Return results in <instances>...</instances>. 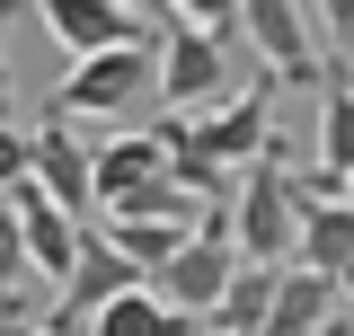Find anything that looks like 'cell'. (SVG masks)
I'll use <instances>...</instances> for the list:
<instances>
[{"instance_id": "obj_18", "label": "cell", "mask_w": 354, "mask_h": 336, "mask_svg": "<svg viewBox=\"0 0 354 336\" xmlns=\"http://www.w3.org/2000/svg\"><path fill=\"white\" fill-rule=\"evenodd\" d=\"M27 274H36V265H27V230H18V204L0 195V319H27V301H18Z\"/></svg>"}, {"instance_id": "obj_25", "label": "cell", "mask_w": 354, "mask_h": 336, "mask_svg": "<svg viewBox=\"0 0 354 336\" xmlns=\"http://www.w3.org/2000/svg\"><path fill=\"white\" fill-rule=\"evenodd\" d=\"M124 9H160V0H124Z\"/></svg>"}, {"instance_id": "obj_14", "label": "cell", "mask_w": 354, "mask_h": 336, "mask_svg": "<svg viewBox=\"0 0 354 336\" xmlns=\"http://www.w3.org/2000/svg\"><path fill=\"white\" fill-rule=\"evenodd\" d=\"M88 336H204V328H195L186 310H169L151 283H133V292H115L97 319H88Z\"/></svg>"}, {"instance_id": "obj_10", "label": "cell", "mask_w": 354, "mask_h": 336, "mask_svg": "<svg viewBox=\"0 0 354 336\" xmlns=\"http://www.w3.org/2000/svg\"><path fill=\"white\" fill-rule=\"evenodd\" d=\"M27 142H36V160H27V186H36V195H53V204H62L71 221H80V212L97 204V177H88V142L71 133V115L36 124Z\"/></svg>"}, {"instance_id": "obj_26", "label": "cell", "mask_w": 354, "mask_h": 336, "mask_svg": "<svg viewBox=\"0 0 354 336\" xmlns=\"http://www.w3.org/2000/svg\"><path fill=\"white\" fill-rule=\"evenodd\" d=\"M0 336H18V319H0Z\"/></svg>"}, {"instance_id": "obj_4", "label": "cell", "mask_w": 354, "mask_h": 336, "mask_svg": "<svg viewBox=\"0 0 354 336\" xmlns=\"http://www.w3.org/2000/svg\"><path fill=\"white\" fill-rule=\"evenodd\" d=\"M169 115H204L230 97V44H213L204 27H186L169 18V36H160V88H151Z\"/></svg>"}, {"instance_id": "obj_6", "label": "cell", "mask_w": 354, "mask_h": 336, "mask_svg": "<svg viewBox=\"0 0 354 336\" xmlns=\"http://www.w3.org/2000/svg\"><path fill=\"white\" fill-rule=\"evenodd\" d=\"M195 142H204V160H213V168L266 160V142H274V71L248 80V88H230L221 106H204V115H195Z\"/></svg>"}, {"instance_id": "obj_1", "label": "cell", "mask_w": 354, "mask_h": 336, "mask_svg": "<svg viewBox=\"0 0 354 336\" xmlns=\"http://www.w3.org/2000/svg\"><path fill=\"white\" fill-rule=\"evenodd\" d=\"M292 168H283V142H266V160L239 168V204H230V248L248 265H292Z\"/></svg>"}, {"instance_id": "obj_8", "label": "cell", "mask_w": 354, "mask_h": 336, "mask_svg": "<svg viewBox=\"0 0 354 336\" xmlns=\"http://www.w3.org/2000/svg\"><path fill=\"white\" fill-rule=\"evenodd\" d=\"M239 36L266 53L274 80H292V88L328 80V71H319V44H310V27H301V0H239Z\"/></svg>"}, {"instance_id": "obj_12", "label": "cell", "mask_w": 354, "mask_h": 336, "mask_svg": "<svg viewBox=\"0 0 354 336\" xmlns=\"http://www.w3.org/2000/svg\"><path fill=\"white\" fill-rule=\"evenodd\" d=\"M9 204H18V230H27V265H36V274H53V283H62V274H71V256H80V221H71V212L53 204V195H36V186H9Z\"/></svg>"}, {"instance_id": "obj_11", "label": "cell", "mask_w": 354, "mask_h": 336, "mask_svg": "<svg viewBox=\"0 0 354 336\" xmlns=\"http://www.w3.org/2000/svg\"><path fill=\"white\" fill-rule=\"evenodd\" d=\"M337 301H346V283L292 256V265H274V301H266V336H319L328 319H337Z\"/></svg>"}, {"instance_id": "obj_13", "label": "cell", "mask_w": 354, "mask_h": 336, "mask_svg": "<svg viewBox=\"0 0 354 336\" xmlns=\"http://www.w3.org/2000/svg\"><path fill=\"white\" fill-rule=\"evenodd\" d=\"M88 177H97V204H124L133 186L169 177V142L160 133H115L106 151H88Z\"/></svg>"}, {"instance_id": "obj_22", "label": "cell", "mask_w": 354, "mask_h": 336, "mask_svg": "<svg viewBox=\"0 0 354 336\" xmlns=\"http://www.w3.org/2000/svg\"><path fill=\"white\" fill-rule=\"evenodd\" d=\"M319 336H354V310H337V319H328V328H319Z\"/></svg>"}, {"instance_id": "obj_21", "label": "cell", "mask_w": 354, "mask_h": 336, "mask_svg": "<svg viewBox=\"0 0 354 336\" xmlns=\"http://www.w3.org/2000/svg\"><path fill=\"white\" fill-rule=\"evenodd\" d=\"M319 27H328V36H346V44H354V0H319Z\"/></svg>"}, {"instance_id": "obj_17", "label": "cell", "mask_w": 354, "mask_h": 336, "mask_svg": "<svg viewBox=\"0 0 354 336\" xmlns=\"http://www.w3.org/2000/svg\"><path fill=\"white\" fill-rule=\"evenodd\" d=\"M106 239H115V248L142 265V283H151V274H160V265L195 239V221H142V212H115V230H106Z\"/></svg>"}, {"instance_id": "obj_28", "label": "cell", "mask_w": 354, "mask_h": 336, "mask_svg": "<svg viewBox=\"0 0 354 336\" xmlns=\"http://www.w3.org/2000/svg\"><path fill=\"white\" fill-rule=\"evenodd\" d=\"M18 336H44V328H18Z\"/></svg>"}, {"instance_id": "obj_27", "label": "cell", "mask_w": 354, "mask_h": 336, "mask_svg": "<svg viewBox=\"0 0 354 336\" xmlns=\"http://www.w3.org/2000/svg\"><path fill=\"white\" fill-rule=\"evenodd\" d=\"M346 204H354V168H346Z\"/></svg>"}, {"instance_id": "obj_15", "label": "cell", "mask_w": 354, "mask_h": 336, "mask_svg": "<svg viewBox=\"0 0 354 336\" xmlns=\"http://www.w3.org/2000/svg\"><path fill=\"white\" fill-rule=\"evenodd\" d=\"M346 168H354V80L337 71L328 97H319V168H310V177H319L328 195H346Z\"/></svg>"}, {"instance_id": "obj_20", "label": "cell", "mask_w": 354, "mask_h": 336, "mask_svg": "<svg viewBox=\"0 0 354 336\" xmlns=\"http://www.w3.org/2000/svg\"><path fill=\"white\" fill-rule=\"evenodd\" d=\"M27 160H36V142H27L18 124H0V195H9V186H27Z\"/></svg>"}, {"instance_id": "obj_7", "label": "cell", "mask_w": 354, "mask_h": 336, "mask_svg": "<svg viewBox=\"0 0 354 336\" xmlns=\"http://www.w3.org/2000/svg\"><path fill=\"white\" fill-rule=\"evenodd\" d=\"M292 212H301V221H292V256L346 283V274H354V204L328 195L319 177H292Z\"/></svg>"}, {"instance_id": "obj_16", "label": "cell", "mask_w": 354, "mask_h": 336, "mask_svg": "<svg viewBox=\"0 0 354 336\" xmlns=\"http://www.w3.org/2000/svg\"><path fill=\"white\" fill-rule=\"evenodd\" d=\"M266 301H274V265H248L230 274V292L204 310V336H266Z\"/></svg>"}, {"instance_id": "obj_19", "label": "cell", "mask_w": 354, "mask_h": 336, "mask_svg": "<svg viewBox=\"0 0 354 336\" xmlns=\"http://www.w3.org/2000/svg\"><path fill=\"white\" fill-rule=\"evenodd\" d=\"M169 18H186V27H204L213 44H230L239 36V0H160Z\"/></svg>"}, {"instance_id": "obj_24", "label": "cell", "mask_w": 354, "mask_h": 336, "mask_svg": "<svg viewBox=\"0 0 354 336\" xmlns=\"http://www.w3.org/2000/svg\"><path fill=\"white\" fill-rule=\"evenodd\" d=\"M0 124H9V62H0Z\"/></svg>"}, {"instance_id": "obj_23", "label": "cell", "mask_w": 354, "mask_h": 336, "mask_svg": "<svg viewBox=\"0 0 354 336\" xmlns=\"http://www.w3.org/2000/svg\"><path fill=\"white\" fill-rule=\"evenodd\" d=\"M9 18H18V0H0V36H9ZM0 62H9V53H0Z\"/></svg>"}, {"instance_id": "obj_2", "label": "cell", "mask_w": 354, "mask_h": 336, "mask_svg": "<svg viewBox=\"0 0 354 336\" xmlns=\"http://www.w3.org/2000/svg\"><path fill=\"white\" fill-rule=\"evenodd\" d=\"M151 88H160V53L151 44H106V53H80L62 71L53 115H133Z\"/></svg>"}, {"instance_id": "obj_3", "label": "cell", "mask_w": 354, "mask_h": 336, "mask_svg": "<svg viewBox=\"0 0 354 336\" xmlns=\"http://www.w3.org/2000/svg\"><path fill=\"white\" fill-rule=\"evenodd\" d=\"M230 274H239V248H230V204H204V221H195V239L151 274V292L169 301V310H186L195 328H204V310H213L221 292H230Z\"/></svg>"}, {"instance_id": "obj_5", "label": "cell", "mask_w": 354, "mask_h": 336, "mask_svg": "<svg viewBox=\"0 0 354 336\" xmlns=\"http://www.w3.org/2000/svg\"><path fill=\"white\" fill-rule=\"evenodd\" d=\"M133 283H142V265H133L106 230H88L80 256H71V274H62V292H53V310H44V336H88V319L115 292H133Z\"/></svg>"}, {"instance_id": "obj_9", "label": "cell", "mask_w": 354, "mask_h": 336, "mask_svg": "<svg viewBox=\"0 0 354 336\" xmlns=\"http://www.w3.org/2000/svg\"><path fill=\"white\" fill-rule=\"evenodd\" d=\"M44 36L62 44L71 62L80 53H106V44H151V27H142V9H124V0H36Z\"/></svg>"}, {"instance_id": "obj_29", "label": "cell", "mask_w": 354, "mask_h": 336, "mask_svg": "<svg viewBox=\"0 0 354 336\" xmlns=\"http://www.w3.org/2000/svg\"><path fill=\"white\" fill-rule=\"evenodd\" d=\"M346 292H354V274H346Z\"/></svg>"}]
</instances>
